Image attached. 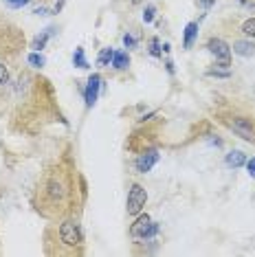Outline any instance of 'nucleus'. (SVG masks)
<instances>
[{"label":"nucleus","instance_id":"obj_1","mask_svg":"<svg viewBox=\"0 0 255 257\" xmlns=\"http://www.w3.org/2000/svg\"><path fill=\"white\" fill-rule=\"evenodd\" d=\"M71 191H73V185H71L68 172L57 167L55 172H51V176L46 178V183L42 185L44 207H53V211H62V207L66 204L68 198H71Z\"/></svg>","mask_w":255,"mask_h":257},{"label":"nucleus","instance_id":"obj_2","mask_svg":"<svg viewBox=\"0 0 255 257\" xmlns=\"http://www.w3.org/2000/svg\"><path fill=\"white\" fill-rule=\"evenodd\" d=\"M224 123H227L229 130H233L240 139H244V141H248V143H255V119H253V116L237 114V116H231V119H227Z\"/></svg>","mask_w":255,"mask_h":257},{"label":"nucleus","instance_id":"obj_3","mask_svg":"<svg viewBox=\"0 0 255 257\" xmlns=\"http://www.w3.org/2000/svg\"><path fill=\"white\" fill-rule=\"evenodd\" d=\"M130 233L135 237H139V239H150V237H154L156 233H159V224L152 222V218H150L148 213L146 215H139V220L132 224Z\"/></svg>","mask_w":255,"mask_h":257},{"label":"nucleus","instance_id":"obj_4","mask_svg":"<svg viewBox=\"0 0 255 257\" xmlns=\"http://www.w3.org/2000/svg\"><path fill=\"white\" fill-rule=\"evenodd\" d=\"M148 202V194L141 185H132L130 187V194H128V213L130 215H139L143 211Z\"/></svg>","mask_w":255,"mask_h":257},{"label":"nucleus","instance_id":"obj_5","mask_svg":"<svg viewBox=\"0 0 255 257\" xmlns=\"http://www.w3.org/2000/svg\"><path fill=\"white\" fill-rule=\"evenodd\" d=\"M207 49H209V53L220 62V66H224V68L231 66V49L222 42V40L211 38L209 42H207Z\"/></svg>","mask_w":255,"mask_h":257},{"label":"nucleus","instance_id":"obj_6","mask_svg":"<svg viewBox=\"0 0 255 257\" xmlns=\"http://www.w3.org/2000/svg\"><path fill=\"white\" fill-rule=\"evenodd\" d=\"M60 239L66 246H79V244H82V233H79L77 222H73V220L64 222L60 226Z\"/></svg>","mask_w":255,"mask_h":257},{"label":"nucleus","instance_id":"obj_7","mask_svg":"<svg viewBox=\"0 0 255 257\" xmlns=\"http://www.w3.org/2000/svg\"><path fill=\"white\" fill-rule=\"evenodd\" d=\"M156 163H159V152L156 150H150V152H146V154H141L137 159V163H135V167H137V172L139 174H146V172H150Z\"/></svg>","mask_w":255,"mask_h":257},{"label":"nucleus","instance_id":"obj_8","mask_svg":"<svg viewBox=\"0 0 255 257\" xmlns=\"http://www.w3.org/2000/svg\"><path fill=\"white\" fill-rule=\"evenodd\" d=\"M99 88H101V77L99 75H90L88 79V86H86V92H84V99H86V106L92 108L97 101V95H99Z\"/></svg>","mask_w":255,"mask_h":257},{"label":"nucleus","instance_id":"obj_9","mask_svg":"<svg viewBox=\"0 0 255 257\" xmlns=\"http://www.w3.org/2000/svg\"><path fill=\"white\" fill-rule=\"evenodd\" d=\"M233 51L237 55H242V57H248V55L255 53V46H253V42H246V40H235Z\"/></svg>","mask_w":255,"mask_h":257},{"label":"nucleus","instance_id":"obj_10","mask_svg":"<svg viewBox=\"0 0 255 257\" xmlns=\"http://www.w3.org/2000/svg\"><path fill=\"white\" fill-rule=\"evenodd\" d=\"M196 36H198V25H196V22H189V25L185 27V42H183L185 49H191V46H194Z\"/></svg>","mask_w":255,"mask_h":257},{"label":"nucleus","instance_id":"obj_11","mask_svg":"<svg viewBox=\"0 0 255 257\" xmlns=\"http://www.w3.org/2000/svg\"><path fill=\"white\" fill-rule=\"evenodd\" d=\"M128 64H130V57H128V53H123V51H117V53L112 55V66L117 68V71H125Z\"/></svg>","mask_w":255,"mask_h":257},{"label":"nucleus","instance_id":"obj_12","mask_svg":"<svg viewBox=\"0 0 255 257\" xmlns=\"http://www.w3.org/2000/svg\"><path fill=\"white\" fill-rule=\"evenodd\" d=\"M246 159H244V154L242 152H231V154L227 156V165L229 167H240V165H244Z\"/></svg>","mask_w":255,"mask_h":257},{"label":"nucleus","instance_id":"obj_13","mask_svg":"<svg viewBox=\"0 0 255 257\" xmlns=\"http://www.w3.org/2000/svg\"><path fill=\"white\" fill-rule=\"evenodd\" d=\"M51 33H53V29H46V31H42L40 36L33 40V44H31V49H36V51H40V49H44V44H46V40L51 38Z\"/></svg>","mask_w":255,"mask_h":257},{"label":"nucleus","instance_id":"obj_14","mask_svg":"<svg viewBox=\"0 0 255 257\" xmlns=\"http://www.w3.org/2000/svg\"><path fill=\"white\" fill-rule=\"evenodd\" d=\"M112 55H114L112 49H101L99 57H97V64H99V66H110V62H112Z\"/></svg>","mask_w":255,"mask_h":257},{"label":"nucleus","instance_id":"obj_15","mask_svg":"<svg viewBox=\"0 0 255 257\" xmlns=\"http://www.w3.org/2000/svg\"><path fill=\"white\" fill-rule=\"evenodd\" d=\"M73 62H75L77 68H88V62H86V57H84V49H75Z\"/></svg>","mask_w":255,"mask_h":257},{"label":"nucleus","instance_id":"obj_16","mask_svg":"<svg viewBox=\"0 0 255 257\" xmlns=\"http://www.w3.org/2000/svg\"><path fill=\"white\" fill-rule=\"evenodd\" d=\"M242 33H244L246 38H255V18L246 20L244 25H242Z\"/></svg>","mask_w":255,"mask_h":257},{"label":"nucleus","instance_id":"obj_17","mask_svg":"<svg viewBox=\"0 0 255 257\" xmlns=\"http://www.w3.org/2000/svg\"><path fill=\"white\" fill-rule=\"evenodd\" d=\"M29 64H31V66H36V68H42L44 66V57L40 53H31V55H29Z\"/></svg>","mask_w":255,"mask_h":257},{"label":"nucleus","instance_id":"obj_18","mask_svg":"<svg viewBox=\"0 0 255 257\" xmlns=\"http://www.w3.org/2000/svg\"><path fill=\"white\" fill-rule=\"evenodd\" d=\"M7 81H9V71L5 64H0V86H5Z\"/></svg>","mask_w":255,"mask_h":257},{"label":"nucleus","instance_id":"obj_19","mask_svg":"<svg viewBox=\"0 0 255 257\" xmlns=\"http://www.w3.org/2000/svg\"><path fill=\"white\" fill-rule=\"evenodd\" d=\"M9 3V7H14V9H20V7H25V5H29L31 0H7Z\"/></svg>","mask_w":255,"mask_h":257},{"label":"nucleus","instance_id":"obj_20","mask_svg":"<svg viewBox=\"0 0 255 257\" xmlns=\"http://www.w3.org/2000/svg\"><path fill=\"white\" fill-rule=\"evenodd\" d=\"M150 46H152V49H150V53H152L154 57H159V55H161V49H159V40H152V42H150Z\"/></svg>","mask_w":255,"mask_h":257},{"label":"nucleus","instance_id":"obj_21","mask_svg":"<svg viewBox=\"0 0 255 257\" xmlns=\"http://www.w3.org/2000/svg\"><path fill=\"white\" fill-rule=\"evenodd\" d=\"M207 75H211V77H229V68L227 71H207Z\"/></svg>","mask_w":255,"mask_h":257},{"label":"nucleus","instance_id":"obj_22","mask_svg":"<svg viewBox=\"0 0 255 257\" xmlns=\"http://www.w3.org/2000/svg\"><path fill=\"white\" fill-rule=\"evenodd\" d=\"M154 7H148L146 9V14H143V20H146V22H152V18H154Z\"/></svg>","mask_w":255,"mask_h":257},{"label":"nucleus","instance_id":"obj_23","mask_svg":"<svg viewBox=\"0 0 255 257\" xmlns=\"http://www.w3.org/2000/svg\"><path fill=\"white\" fill-rule=\"evenodd\" d=\"M123 44H125V46H130V49H132V46H137V40L132 38L130 33H125V36H123Z\"/></svg>","mask_w":255,"mask_h":257},{"label":"nucleus","instance_id":"obj_24","mask_svg":"<svg viewBox=\"0 0 255 257\" xmlns=\"http://www.w3.org/2000/svg\"><path fill=\"white\" fill-rule=\"evenodd\" d=\"M246 167H248V174H251V176L255 178V159H251L246 163Z\"/></svg>","mask_w":255,"mask_h":257},{"label":"nucleus","instance_id":"obj_25","mask_svg":"<svg viewBox=\"0 0 255 257\" xmlns=\"http://www.w3.org/2000/svg\"><path fill=\"white\" fill-rule=\"evenodd\" d=\"M132 3H141V0H132Z\"/></svg>","mask_w":255,"mask_h":257}]
</instances>
